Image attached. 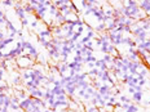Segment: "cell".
<instances>
[{
    "mask_svg": "<svg viewBox=\"0 0 150 112\" xmlns=\"http://www.w3.org/2000/svg\"><path fill=\"white\" fill-rule=\"evenodd\" d=\"M14 62H16V65L18 66L21 70H30V68H33V66L35 65V61L31 59L27 54H23V56L18 57Z\"/></svg>",
    "mask_w": 150,
    "mask_h": 112,
    "instance_id": "obj_1",
    "label": "cell"
},
{
    "mask_svg": "<svg viewBox=\"0 0 150 112\" xmlns=\"http://www.w3.org/2000/svg\"><path fill=\"white\" fill-rule=\"evenodd\" d=\"M22 4H23V3H21V1H16V3H14V7H13L14 13L17 14V17L20 18V21L27 17V14H26V13H25V10H23Z\"/></svg>",
    "mask_w": 150,
    "mask_h": 112,
    "instance_id": "obj_2",
    "label": "cell"
},
{
    "mask_svg": "<svg viewBox=\"0 0 150 112\" xmlns=\"http://www.w3.org/2000/svg\"><path fill=\"white\" fill-rule=\"evenodd\" d=\"M5 28L8 30V37H12V39H14V37L17 36V34H18V31H20L18 28L16 27V26L13 25V22H12L11 20H8Z\"/></svg>",
    "mask_w": 150,
    "mask_h": 112,
    "instance_id": "obj_3",
    "label": "cell"
},
{
    "mask_svg": "<svg viewBox=\"0 0 150 112\" xmlns=\"http://www.w3.org/2000/svg\"><path fill=\"white\" fill-rule=\"evenodd\" d=\"M142 67V62H132L129 66V70H128V72L131 73V75L136 76L137 73L140 72V68Z\"/></svg>",
    "mask_w": 150,
    "mask_h": 112,
    "instance_id": "obj_4",
    "label": "cell"
},
{
    "mask_svg": "<svg viewBox=\"0 0 150 112\" xmlns=\"http://www.w3.org/2000/svg\"><path fill=\"white\" fill-rule=\"evenodd\" d=\"M101 95H113V92H114V88L110 86L109 84H102L101 88L97 90Z\"/></svg>",
    "mask_w": 150,
    "mask_h": 112,
    "instance_id": "obj_5",
    "label": "cell"
},
{
    "mask_svg": "<svg viewBox=\"0 0 150 112\" xmlns=\"http://www.w3.org/2000/svg\"><path fill=\"white\" fill-rule=\"evenodd\" d=\"M12 101H11V95L7 94V93H0V106H4V107H8L11 106Z\"/></svg>",
    "mask_w": 150,
    "mask_h": 112,
    "instance_id": "obj_6",
    "label": "cell"
},
{
    "mask_svg": "<svg viewBox=\"0 0 150 112\" xmlns=\"http://www.w3.org/2000/svg\"><path fill=\"white\" fill-rule=\"evenodd\" d=\"M132 102H133L135 104H141L142 102H144V92H135L133 94H132Z\"/></svg>",
    "mask_w": 150,
    "mask_h": 112,
    "instance_id": "obj_7",
    "label": "cell"
},
{
    "mask_svg": "<svg viewBox=\"0 0 150 112\" xmlns=\"http://www.w3.org/2000/svg\"><path fill=\"white\" fill-rule=\"evenodd\" d=\"M50 93H52L53 95H56V97H57V95H67L65 88L61 86V85H60V86H54V85H52V86H50Z\"/></svg>",
    "mask_w": 150,
    "mask_h": 112,
    "instance_id": "obj_8",
    "label": "cell"
},
{
    "mask_svg": "<svg viewBox=\"0 0 150 112\" xmlns=\"http://www.w3.org/2000/svg\"><path fill=\"white\" fill-rule=\"evenodd\" d=\"M139 7L146 16H150V0H142V1H140Z\"/></svg>",
    "mask_w": 150,
    "mask_h": 112,
    "instance_id": "obj_9",
    "label": "cell"
},
{
    "mask_svg": "<svg viewBox=\"0 0 150 112\" xmlns=\"http://www.w3.org/2000/svg\"><path fill=\"white\" fill-rule=\"evenodd\" d=\"M31 104H33V98L29 97V98H26V99H23V101L20 102V109H22V111L26 112L31 107Z\"/></svg>",
    "mask_w": 150,
    "mask_h": 112,
    "instance_id": "obj_10",
    "label": "cell"
},
{
    "mask_svg": "<svg viewBox=\"0 0 150 112\" xmlns=\"http://www.w3.org/2000/svg\"><path fill=\"white\" fill-rule=\"evenodd\" d=\"M69 71V62H61L60 63V72H58V76L60 77H64L65 73Z\"/></svg>",
    "mask_w": 150,
    "mask_h": 112,
    "instance_id": "obj_11",
    "label": "cell"
},
{
    "mask_svg": "<svg viewBox=\"0 0 150 112\" xmlns=\"http://www.w3.org/2000/svg\"><path fill=\"white\" fill-rule=\"evenodd\" d=\"M22 7H23V10H25V13L27 14H31V16H34V8L31 7V4H30V1L29 3H23L22 4Z\"/></svg>",
    "mask_w": 150,
    "mask_h": 112,
    "instance_id": "obj_12",
    "label": "cell"
},
{
    "mask_svg": "<svg viewBox=\"0 0 150 112\" xmlns=\"http://www.w3.org/2000/svg\"><path fill=\"white\" fill-rule=\"evenodd\" d=\"M139 109H140L139 106H137V104H135L133 102H132V103L128 104V106L125 107L123 111H124V112H139Z\"/></svg>",
    "mask_w": 150,
    "mask_h": 112,
    "instance_id": "obj_13",
    "label": "cell"
},
{
    "mask_svg": "<svg viewBox=\"0 0 150 112\" xmlns=\"http://www.w3.org/2000/svg\"><path fill=\"white\" fill-rule=\"evenodd\" d=\"M118 101H119L120 103H127V104L132 103V99H131L129 97H127L125 94H120L119 97H118Z\"/></svg>",
    "mask_w": 150,
    "mask_h": 112,
    "instance_id": "obj_14",
    "label": "cell"
},
{
    "mask_svg": "<svg viewBox=\"0 0 150 112\" xmlns=\"http://www.w3.org/2000/svg\"><path fill=\"white\" fill-rule=\"evenodd\" d=\"M100 111H101L100 107L92 106V104H89V106L84 107V112H100Z\"/></svg>",
    "mask_w": 150,
    "mask_h": 112,
    "instance_id": "obj_15",
    "label": "cell"
},
{
    "mask_svg": "<svg viewBox=\"0 0 150 112\" xmlns=\"http://www.w3.org/2000/svg\"><path fill=\"white\" fill-rule=\"evenodd\" d=\"M21 77H22L23 83L30 80V70H22L21 71Z\"/></svg>",
    "mask_w": 150,
    "mask_h": 112,
    "instance_id": "obj_16",
    "label": "cell"
},
{
    "mask_svg": "<svg viewBox=\"0 0 150 112\" xmlns=\"http://www.w3.org/2000/svg\"><path fill=\"white\" fill-rule=\"evenodd\" d=\"M11 92V86H9L7 83H0V93H7Z\"/></svg>",
    "mask_w": 150,
    "mask_h": 112,
    "instance_id": "obj_17",
    "label": "cell"
},
{
    "mask_svg": "<svg viewBox=\"0 0 150 112\" xmlns=\"http://www.w3.org/2000/svg\"><path fill=\"white\" fill-rule=\"evenodd\" d=\"M97 57L95 56V54H93V56H89V57H86V58H84V61H83V63L84 65H87V63H91V62H93V63H95L96 61H97Z\"/></svg>",
    "mask_w": 150,
    "mask_h": 112,
    "instance_id": "obj_18",
    "label": "cell"
},
{
    "mask_svg": "<svg viewBox=\"0 0 150 112\" xmlns=\"http://www.w3.org/2000/svg\"><path fill=\"white\" fill-rule=\"evenodd\" d=\"M0 3H1V7H14L16 1H13V0H1Z\"/></svg>",
    "mask_w": 150,
    "mask_h": 112,
    "instance_id": "obj_19",
    "label": "cell"
},
{
    "mask_svg": "<svg viewBox=\"0 0 150 112\" xmlns=\"http://www.w3.org/2000/svg\"><path fill=\"white\" fill-rule=\"evenodd\" d=\"M82 36H83V35H82V34H79V32H76V31H75V32H74V35H72V37H71L70 40H71L72 43H78L79 40H80V37H82Z\"/></svg>",
    "mask_w": 150,
    "mask_h": 112,
    "instance_id": "obj_20",
    "label": "cell"
},
{
    "mask_svg": "<svg viewBox=\"0 0 150 112\" xmlns=\"http://www.w3.org/2000/svg\"><path fill=\"white\" fill-rule=\"evenodd\" d=\"M102 59H104V62L108 63V65H111V63H113V56H110V54H104Z\"/></svg>",
    "mask_w": 150,
    "mask_h": 112,
    "instance_id": "obj_21",
    "label": "cell"
},
{
    "mask_svg": "<svg viewBox=\"0 0 150 112\" xmlns=\"http://www.w3.org/2000/svg\"><path fill=\"white\" fill-rule=\"evenodd\" d=\"M84 58L82 56H72V62H76V63H83ZM84 65V63H83Z\"/></svg>",
    "mask_w": 150,
    "mask_h": 112,
    "instance_id": "obj_22",
    "label": "cell"
},
{
    "mask_svg": "<svg viewBox=\"0 0 150 112\" xmlns=\"http://www.w3.org/2000/svg\"><path fill=\"white\" fill-rule=\"evenodd\" d=\"M21 25H22V27H27V26H30V18H29V16L26 18H23V20H21Z\"/></svg>",
    "mask_w": 150,
    "mask_h": 112,
    "instance_id": "obj_23",
    "label": "cell"
},
{
    "mask_svg": "<svg viewBox=\"0 0 150 112\" xmlns=\"http://www.w3.org/2000/svg\"><path fill=\"white\" fill-rule=\"evenodd\" d=\"M11 101H12V103H14V104H20L21 99L18 98L16 94H14V95H11Z\"/></svg>",
    "mask_w": 150,
    "mask_h": 112,
    "instance_id": "obj_24",
    "label": "cell"
},
{
    "mask_svg": "<svg viewBox=\"0 0 150 112\" xmlns=\"http://www.w3.org/2000/svg\"><path fill=\"white\" fill-rule=\"evenodd\" d=\"M0 68H1V70H8V62L7 61H4V59H1V61H0Z\"/></svg>",
    "mask_w": 150,
    "mask_h": 112,
    "instance_id": "obj_25",
    "label": "cell"
},
{
    "mask_svg": "<svg viewBox=\"0 0 150 112\" xmlns=\"http://www.w3.org/2000/svg\"><path fill=\"white\" fill-rule=\"evenodd\" d=\"M9 109H11V112H16L20 109V104H14V103H11V106H9Z\"/></svg>",
    "mask_w": 150,
    "mask_h": 112,
    "instance_id": "obj_26",
    "label": "cell"
},
{
    "mask_svg": "<svg viewBox=\"0 0 150 112\" xmlns=\"http://www.w3.org/2000/svg\"><path fill=\"white\" fill-rule=\"evenodd\" d=\"M33 17H34V16H33ZM38 25H39V21L36 20V18H34V21H31V22H30V27L31 28H36V27H38Z\"/></svg>",
    "mask_w": 150,
    "mask_h": 112,
    "instance_id": "obj_27",
    "label": "cell"
},
{
    "mask_svg": "<svg viewBox=\"0 0 150 112\" xmlns=\"http://www.w3.org/2000/svg\"><path fill=\"white\" fill-rule=\"evenodd\" d=\"M5 37H8V35H7L3 30H0V41H3V40L5 39Z\"/></svg>",
    "mask_w": 150,
    "mask_h": 112,
    "instance_id": "obj_28",
    "label": "cell"
},
{
    "mask_svg": "<svg viewBox=\"0 0 150 112\" xmlns=\"http://www.w3.org/2000/svg\"><path fill=\"white\" fill-rule=\"evenodd\" d=\"M146 79H141V80H139V84H137V85H139V86H145V85H146Z\"/></svg>",
    "mask_w": 150,
    "mask_h": 112,
    "instance_id": "obj_29",
    "label": "cell"
},
{
    "mask_svg": "<svg viewBox=\"0 0 150 112\" xmlns=\"http://www.w3.org/2000/svg\"><path fill=\"white\" fill-rule=\"evenodd\" d=\"M95 92H96V90L93 89V88H92V86H89L88 89L86 90V93H87V94H89V95H93V93H95Z\"/></svg>",
    "mask_w": 150,
    "mask_h": 112,
    "instance_id": "obj_30",
    "label": "cell"
},
{
    "mask_svg": "<svg viewBox=\"0 0 150 112\" xmlns=\"http://www.w3.org/2000/svg\"><path fill=\"white\" fill-rule=\"evenodd\" d=\"M84 28H86L84 26H79V27L75 28V31H76V32H79V34H83V32H84Z\"/></svg>",
    "mask_w": 150,
    "mask_h": 112,
    "instance_id": "obj_31",
    "label": "cell"
},
{
    "mask_svg": "<svg viewBox=\"0 0 150 112\" xmlns=\"http://www.w3.org/2000/svg\"><path fill=\"white\" fill-rule=\"evenodd\" d=\"M127 93L132 95V94L135 93V88H133V86H128V88H127Z\"/></svg>",
    "mask_w": 150,
    "mask_h": 112,
    "instance_id": "obj_32",
    "label": "cell"
},
{
    "mask_svg": "<svg viewBox=\"0 0 150 112\" xmlns=\"http://www.w3.org/2000/svg\"><path fill=\"white\" fill-rule=\"evenodd\" d=\"M0 112H11V109L8 107H4V106H0Z\"/></svg>",
    "mask_w": 150,
    "mask_h": 112,
    "instance_id": "obj_33",
    "label": "cell"
},
{
    "mask_svg": "<svg viewBox=\"0 0 150 112\" xmlns=\"http://www.w3.org/2000/svg\"><path fill=\"white\" fill-rule=\"evenodd\" d=\"M87 68H88V70L95 68V63H93V62H91V63H87Z\"/></svg>",
    "mask_w": 150,
    "mask_h": 112,
    "instance_id": "obj_34",
    "label": "cell"
},
{
    "mask_svg": "<svg viewBox=\"0 0 150 112\" xmlns=\"http://www.w3.org/2000/svg\"><path fill=\"white\" fill-rule=\"evenodd\" d=\"M3 77H4V70H1V68H0V83L3 81Z\"/></svg>",
    "mask_w": 150,
    "mask_h": 112,
    "instance_id": "obj_35",
    "label": "cell"
},
{
    "mask_svg": "<svg viewBox=\"0 0 150 112\" xmlns=\"http://www.w3.org/2000/svg\"><path fill=\"white\" fill-rule=\"evenodd\" d=\"M3 58H4V52H1V50H0V61H1Z\"/></svg>",
    "mask_w": 150,
    "mask_h": 112,
    "instance_id": "obj_36",
    "label": "cell"
},
{
    "mask_svg": "<svg viewBox=\"0 0 150 112\" xmlns=\"http://www.w3.org/2000/svg\"><path fill=\"white\" fill-rule=\"evenodd\" d=\"M16 112H25V111H22V109H18V111H16Z\"/></svg>",
    "mask_w": 150,
    "mask_h": 112,
    "instance_id": "obj_37",
    "label": "cell"
},
{
    "mask_svg": "<svg viewBox=\"0 0 150 112\" xmlns=\"http://www.w3.org/2000/svg\"><path fill=\"white\" fill-rule=\"evenodd\" d=\"M0 10H1V3H0Z\"/></svg>",
    "mask_w": 150,
    "mask_h": 112,
    "instance_id": "obj_38",
    "label": "cell"
}]
</instances>
